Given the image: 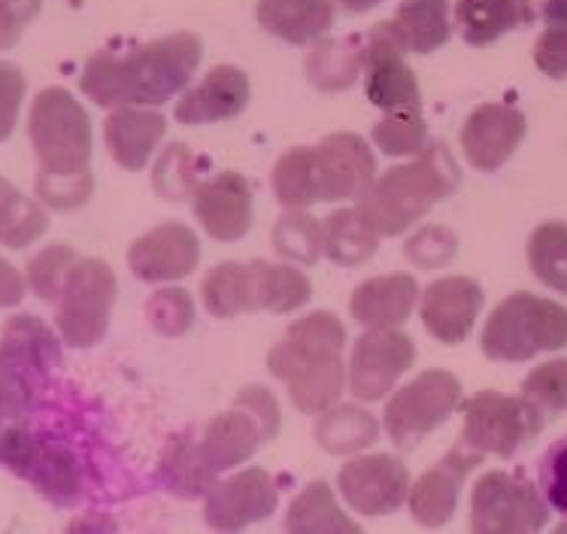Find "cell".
Here are the masks:
<instances>
[{"label": "cell", "mask_w": 567, "mask_h": 534, "mask_svg": "<svg viewBox=\"0 0 567 534\" xmlns=\"http://www.w3.org/2000/svg\"><path fill=\"white\" fill-rule=\"evenodd\" d=\"M544 429V410L528 398H509L501 392H480L464 404L462 443L480 455L509 459Z\"/></svg>", "instance_id": "cell-7"}, {"label": "cell", "mask_w": 567, "mask_h": 534, "mask_svg": "<svg viewBox=\"0 0 567 534\" xmlns=\"http://www.w3.org/2000/svg\"><path fill=\"white\" fill-rule=\"evenodd\" d=\"M270 438L274 434L267 431L252 407L237 401V410L221 413L204 429L200 441H197V453L204 459V465L219 476L221 471H231V468L244 465L246 459H252L255 450Z\"/></svg>", "instance_id": "cell-21"}, {"label": "cell", "mask_w": 567, "mask_h": 534, "mask_svg": "<svg viewBox=\"0 0 567 534\" xmlns=\"http://www.w3.org/2000/svg\"><path fill=\"white\" fill-rule=\"evenodd\" d=\"M416 361V343L398 328L361 335L349 361V389L359 401H382Z\"/></svg>", "instance_id": "cell-13"}, {"label": "cell", "mask_w": 567, "mask_h": 534, "mask_svg": "<svg viewBox=\"0 0 567 534\" xmlns=\"http://www.w3.org/2000/svg\"><path fill=\"white\" fill-rule=\"evenodd\" d=\"M380 438L377 419L361 407H328L316 422V441L334 455L359 453Z\"/></svg>", "instance_id": "cell-30"}, {"label": "cell", "mask_w": 567, "mask_h": 534, "mask_svg": "<svg viewBox=\"0 0 567 534\" xmlns=\"http://www.w3.org/2000/svg\"><path fill=\"white\" fill-rule=\"evenodd\" d=\"M540 16L546 24H565L567 28V0H544Z\"/></svg>", "instance_id": "cell-50"}, {"label": "cell", "mask_w": 567, "mask_h": 534, "mask_svg": "<svg viewBox=\"0 0 567 534\" xmlns=\"http://www.w3.org/2000/svg\"><path fill=\"white\" fill-rule=\"evenodd\" d=\"M343 343H347L343 322L334 314L319 310L298 319L277 347L270 349L267 368L277 380L289 386L291 404L301 413L319 417L328 407L337 404L347 383Z\"/></svg>", "instance_id": "cell-2"}, {"label": "cell", "mask_w": 567, "mask_h": 534, "mask_svg": "<svg viewBox=\"0 0 567 534\" xmlns=\"http://www.w3.org/2000/svg\"><path fill=\"white\" fill-rule=\"evenodd\" d=\"M373 143L392 158L419 155L429 146V125H425L419 110H413V113H389L382 122H377Z\"/></svg>", "instance_id": "cell-40"}, {"label": "cell", "mask_w": 567, "mask_h": 534, "mask_svg": "<svg viewBox=\"0 0 567 534\" xmlns=\"http://www.w3.org/2000/svg\"><path fill=\"white\" fill-rule=\"evenodd\" d=\"M162 483L179 499H197V495H207L209 486L216 483V474L204 465L192 438H174L164 450Z\"/></svg>", "instance_id": "cell-35"}, {"label": "cell", "mask_w": 567, "mask_h": 534, "mask_svg": "<svg viewBox=\"0 0 567 534\" xmlns=\"http://www.w3.org/2000/svg\"><path fill=\"white\" fill-rule=\"evenodd\" d=\"M534 64L553 80H567V28L549 24L537 47H534Z\"/></svg>", "instance_id": "cell-47"}, {"label": "cell", "mask_w": 567, "mask_h": 534, "mask_svg": "<svg viewBox=\"0 0 567 534\" xmlns=\"http://www.w3.org/2000/svg\"><path fill=\"white\" fill-rule=\"evenodd\" d=\"M40 10V0H0V49H10Z\"/></svg>", "instance_id": "cell-48"}, {"label": "cell", "mask_w": 567, "mask_h": 534, "mask_svg": "<svg viewBox=\"0 0 567 534\" xmlns=\"http://www.w3.org/2000/svg\"><path fill=\"white\" fill-rule=\"evenodd\" d=\"M406 47L394 22H380L364 43V73H368V101L385 113H413L419 110V80L404 61Z\"/></svg>", "instance_id": "cell-12"}, {"label": "cell", "mask_w": 567, "mask_h": 534, "mask_svg": "<svg viewBox=\"0 0 567 534\" xmlns=\"http://www.w3.org/2000/svg\"><path fill=\"white\" fill-rule=\"evenodd\" d=\"M471 525L483 534L537 532L546 525V501L522 476L488 471L474 486Z\"/></svg>", "instance_id": "cell-11"}, {"label": "cell", "mask_w": 567, "mask_h": 534, "mask_svg": "<svg viewBox=\"0 0 567 534\" xmlns=\"http://www.w3.org/2000/svg\"><path fill=\"white\" fill-rule=\"evenodd\" d=\"M525 137V116L507 104H483L462 129L464 158L476 171H498Z\"/></svg>", "instance_id": "cell-18"}, {"label": "cell", "mask_w": 567, "mask_h": 534, "mask_svg": "<svg viewBox=\"0 0 567 534\" xmlns=\"http://www.w3.org/2000/svg\"><path fill=\"white\" fill-rule=\"evenodd\" d=\"M146 316L162 335H186L195 322V304H192V295L186 289H162L155 291L146 304Z\"/></svg>", "instance_id": "cell-43"}, {"label": "cell", "mask_w": 567, "mask_h": 534, "mask_svg": "<svg viewBox=\"0 0 567 534\" xmlns=\"http://www.w3.org/2000/svg\"><path fill=\"white\" fill-rule=\"evenodd\" d=\"M274 246L279 256L313 265L324 253V225L303 209H289L274 228Z\"/></svg>", "instance_id": "cell-38"}, {"label": "cell", "mask_w": 567, "mask_h": 534, "mask_svg": "<svg viewBox=\"0 0 567 534\" xmlns=\"http://www.w3.org/2000/svg\"><path fill=\"white\" fill-rule=\"evenodd\" d=\"M340 492L352 511L364 516L394 513L410 499V471L392 455H361L340 468Z\"/></svg>", "instance_id": "cell-14"}, {"label": "cell", "mask_w": 567, "mask_h": 534, "mask_svg": "<svg viewBox=\"0 0 567 534\" xmlns=\"http://www.w3.org/2000/svg\"><path fill=\"white\" fill-rule=\"evenodd\" d=\"M200 64L195 34H171L127 52H94L82 68L80 89L97 106H162L183 92Z\"/></svg>", "instance_id": "cell-1"}, {"label": "cell", "mask_w": 567, "mask_h": 534, "mask_svg": "<svg viewBox=\"0 0 567 534\" xmlns=\"http://www.w3.org/2000/svg\"><path fill=\"white\" fill-rule=\"evenodd\" d=\"M324 225V256L334 265L359 267L368 258H373L380 234L373 232L368 222L361 219L359 209H337L331 213Z\"/></svg>", "instance_id": "cell-31"}, {"label": "cell", "mask_w": 567, "mask_h": 534, "mask_svg": "<svg viewBox=\"0 0 567 534\" xmlns=\"http://www.w3.org/2000/svg\"><path fill=\"white\" fill-rule=\"evenodd\" d=\"M24 298V279L22 274L0 258V307H16Z\"/></svg>", "instance_id": "cell-49"}, {"label": "cell", "mask_w": 567, "mask_h": 534, "mask_svg": "<svg viewBox=\"0 0 567 534\" xmlns=\"http://www.w3.org/2000/svg\"><path fill=\"white\" fill-rule=\"evenodd\" d=\"M480 347L492 361H528L567 347V307L516 291L492 310Z\"/></svg>", "instance_id": "cell-5"}, {"label": "cell", "mask_w": 567, "mask_h": 534, "mask_svg": "<svg viewBox=\"0 0 567 534\" xmlns=\"http://www.w3.org/2000/svg\"><path fill=\"white\" fill-rule=\"evenodd\" d=\"M116 301V274L101 258H76L59 298L55 326L70 347H94L106 335Z\"/></svg>", "instance_id": "cell-8"}, {"label": "cell", "mask_w": 567, "mask_h": 534, "mask_svg": "<svg viewBox=\"0 0 567 534\" xmlns=\"http://www.w3.org/2000/svg\"><path fill=\"white\" fill-rule=\"evenodd\" d=\"M195 213L204 232L216 240H240L252 228V186L237 171L195 186Z\"/></svg>", "instance_id": "cell-19"}, {"label": "cell", "mask_w": 567, "mask_h": 534, "mask_svg": "<svg viewBox=\"0 0 567 534\" xmlns=\"http://www.w3.org/2000/svg\"><path fill=\"white\" fill-rule=\"evenodd\" d=\"M455 256V237L446 228H425L406 244V258L419 267H441Z\"/></svg>", "instance_id": "cell-44"}, {"label": "cell", "mask_w": 567, "mask_h": 534, "mask_svg": "<svg viewBox=\"0 0 567 534\" xmlns=\"http://www.w3.org/2000/svg\"><path fill=\"white\" fill-rule=\"evenodd\" d=\"M76 265V253L68 244H52L28 267V283L43 301H59L68 270Z\"/></svg>", "instance_id": "cell-41"}, {"label": "cell", "mask_w": 567, "mask_h": 534, "mask_svg": "<svg viewBox=\"0 0 567 534\" xmlns=\"http://www.w3.org/2000/svg\"><path fill=\"white\" fill-rule=\"evenodd\" d=\"M249 76L240 68L219 64L204 76L200 85L183 94L176 104V122L179 125H209L221 119L240 116L249 104Z\"/></svg>", "instance_id": "cell-23"}, {"label": "cell", "mask_w": 567, "mask_h": 534, "mask_svg": "<svg viewBox=\"0 0 567 534\" xmlns=\"http://www.w3.org/2000/svg\"><path fill=\"white\" fill-rule=\"evenodd\" d=\"M316 150L319 171V201L361 198L377 179V162L359 134H331Z\"/></svg>", "instance_id": "cell-16"}, {"label": "cell", "mask_w": 567, "mask_h": 534, "mask_svg": "<svg viewBox=\"0 0 567 534\" xmlns=\"http://www.w3.org/2000/svg\"><path fill=\"white\" fill-rule=\"evenodd\" d=\"M200 261V244L192 228L179 222H164L134 240L127 265L143 283H174L188 277Z\"/></svg>", "instance_id": "cell-17"}, {"label": "cell", "mask_w": 567, "mask_h": 534, "mask_svg": "<svg viewBox=\"0 0 567 534\" xmlns=\"http://www.w3.org/2000/svg\"><path fill=\"white\" fill-rule=\"evenodd\" d=\"M334 3H340L347 12H368L373 7H380L382 0H334Z\"/></svg>", "instance_id": "cell-51"}, {"label": "cell", "mask_w": 567, "mask_h": 534, "mask_svg": "<svg viewBox=\"0 0 567 534\" xmlns=\"http://www.w3.org/2000/svg\"><path fill=\"white\" fill-rule=\"evenodd\" d=\"M274 195L286 209H303L319 201V171L313 146L289 150L274 167Z\"/></svg>", "instance_id": "cell-34"}, {"label": "cell", "mask_w": 567, "mask_h": 534, "mask_svg": "<svg viewBox=\"0 0 567 534\" xmlns=\"http://www.w3.org/2000/svg\"><path fill=\"white\" fill-rule=\"evenodd\" d=\"M522 396L534 401L544 413H565L567 410V359L540 364L525 377Z\"/></svg>", "instance_id": "cell-42"}, {"label": "cell", "mask_w": 567, "mask_h": 534, "mask_svg": "<svg viewBox=\"0 0 567 534\" xmlns=\"http://www.w3.org/2000/svg\"><path fill=\"white\" fill-rule=\"evenodd\" d=\"M534 0H458L455 28L471 47H488L507 31H519L534 22Z\"/></svg>", "instance_id": "cell-26"}, {"label": "cell", "mask_w": 567, "mask_h": 534, "mask_svg": "<svg viewBox=\"0 0 567 534\" xmlns=\"http://www.w3.org/2000/svg\"><path fill=\"white\" fill-rule=\"evenodd\" d=\"M7 192H10V183H7V179H0V198H3Z\"/></svg>", "instance_id": "cell-52"}, {"label": "cell", "mask_w": 567, "mask_h": 534, "mask_svg": "<svg viewBox=\"0 0 567 534\" xmlns=\"http://www.w3.org/2000/svg\"><path fill=\"white\" fill-rule=\"evenodd\" d=\"M0 462L12 474L28 480L43 499L55 504H76L82 495V471L76 455L59 443L40 438L22 425L0 431Z\"/></svg>", "instance_id": "cell-9"}, {"label": "cell", "mask_w": 567, "mask_h": 534, "mask_svg": "<svg viewBox=\"0 0 567 534\" xmlns=\"http://www.w3.org/2000/svg\"><path fill=\"white\" fill-rule=\"evenodd\" d=\"M204 295V307L219 319H231L240 314H255L258 301H255V277L252 265H240V261H225L216 265L204 277L200 286Z\"/></svg>", "instance_id": "cell-28"}, {"label": "cell", "mask_w": 567, "mask_h": 534, "mask_svg": "<svg viewBox=\"0 0 567 534\" xmlns=\"http://www.w3.org/2000/svg\"><path fill=\"white\" fill-rule=\"evenodd\" d=\"M286 528L289 532H359V525L337 511L334 495L322 480L310 483L298 495V501L291 504Z\"/></svg>", "instance_id": "cell-36"}, {"label": "cell", "mask_w": 567, "mask_h": 534, "mask_svg": "<svg viewBox=\"0 0 567 534\" xmlns=\"http://www.w3.org/2000/svg\"><path fill=\"white\" fill-rule=\"evenodd\" d=\"M528 265L544 286L567 295V222H546L532 234Z\"/></svg>", "instance_id": "cell-37"}, {"label": "cell", "mask_w": 567, "mask_h": 534, "mask_svg": "<svg viewBox=\"0 0 567 534\" xmlns=\"http://www.w3.org/2000/svg\"><path fill=\"white\" fill-rule=\"evenodd\" d=\"M61 361L59 343L37 316H16L0 337V425L22 417L40 380Z\"/></svg>", "instance_id": "cell-6"}, {"label": "cell", "mask_w": 567, "mask_h": 534, "mask_svg": "<svg viewBox=\"0 0 567 534\" xmlns=\"http://www.w3.org/2000/svg\"><path fill=\"white\" fill-rule=\"evenodd\" d=\"M458 401H462V386L452 373L425 371L394 392L392 401L385 404L382 422L394 446L413 450L431 431L441 429L455 413Z\"/></svg>", "instance_id": "cell-10"}, {"label": "cell", "mask_w": 567, "mask_h": 534, "mask_svg": "<svg viewBox=\"0 0 567 534\" xmlns=\"http://www.w3.org/2000/svg\"><path fill=\"white\" fill-rule=\"evenodd\" d=\"M277 480L261 468H246L244 474L225 483H213L204 501V516L219 532H237L277 511Z\"/></svg>", "instance_id": "cell-15"}, {"label": "cell", "mask_w": 567, "mask_h": 534, "mask_svg": "<svg viewBox=\"0 0 567 534\" xmlns=\"http://www.w3.org/2000/svg\"><path fill=\"white\" fill-rule=\"evenodd\" d=\"M480 465V453L467 450V446H455L446 453L443 462L425 471L416 483L410 486V513L413 520L429 528L446 525L452 513L458 507V492H462L464 476L471 474Z\"/></svg>", "instance_id": "cell-20"}, {"label": "cell", "mask_w": 567, "mask_h": 534, "mask_svg": "<svg viewBox=\"0 0 567 534\" xmlns=\"http://www.w3.org/2000/svg\"><path fill=\"white\" fill-rule=\"evenodd\" d=\"M540 489H544L546 501L556 511L567 513V438L558 441L549 453L544 455L540 465Z\"/></svg>", "instance_id": "cell-46"}, {"label": "cell", "mask_w": 567, "mask_h": 534, "mask_svg": "<svg viewBox=\"0 0 567 534\" xmlns=\"http://www.w3.org/2000/svg\"><path fill=\"white\" fill-rule=\"evenodd\" d=\"M419 286L410 274H389L361 283L352 295V319L364 328H398L416 307Z\"/></svg>", "instance_id": "cell-24"}, {"label": "cell", "mask_w": 567, "mask_h": 534, "mask_svg": "<svg viewBox=\"0 0 567 534\" xmlns=\"http://www.w3.org/2000/svg\"><path fill=\"white\" fill-rule=\"evenodd\" d=\"M258 22L267 34L303 47L316 43L334 24L331 0H258Z\"/></svg>", "instance_id": "cell-27"}, {"label": "cell", "mask_w": 567, "mask_h": 534, "mask_svg": "<svg viewBox=\"0 0 567 534\" xmlns=\"http://www.w3.org/2000/svg\"><path fill=\"white\" fill-rule=\"evenodd\" d=\"M483 307V289L471 277H443L422 295V322L441 343H462Z\"/></svg>", "instance_id": "cell-22"}, {"label": "cell", "mask_w": 567, "mask_h": 534, "mask_svg": "<svg viewBox=\"0 0 567 534\" xmlns=\"http://www.w3.org/2000/svg\"><path fill=\"white\" fill-rule=\"evenodd\" d=\"M394 28L406 52L429 55L450 40V0H404L394 16Z\"/></svg>", "instance_id": "cell-29"}, {"label": "cell", "mask_w": 567, "mask_h": 534, "mask_svg": "<svg viewBox=\"0 0 567 534\" xmlns=\"http://www.w3.org/2000/svg\"><path fill=\"white\" fill-rule=\"evenodd\" d=\"M359 40H324L310 52L307 73L316 89L322 92H340L349 89L355 76L364 70V49L355 47Z\"/></svg>", "instance_id": "cell-33"}, {"label": "cell", "mask_w": 567, "mask_h": 534, "mask_svg": "<svg viewBox=\"0 0 567 534\" xmlns=\"http://www.w3.org/2000/svg\"><path fill=\"white\" fill-rule=\"evenodd\" d=\"M167 122L158 113L143 106H118L104 122L106 146L125 171H143L150 164L152 152L164 140Z\"/></svg>", "instance_id": "cell-25"}, {"label": "cell", "mask_w": 567, "mask_h": 534, "mask_svg": "<svg viewBox=\"0 0 567 534\" xmlns=\"http://www.w3.org/2000/svg\"><path fill=\"white\" fill-rule=\"evenodd\" d=\"M47 213L34 201L24 198L22 192H10L0 198V244L10 249H24L47 232Z\"/></svg>", "instance_id": "cell-39"}, {"label": "cell", "mask_w": 567, "mask_h": 534, "mask_svg": "<svg viewBox=\"0 0 567 534\" xmlns=\"http://www.w3.org/2000/svg\"><path fill=\"white\" fill-rule=\"evenodd\" d=\"M255 277V301L258 310L270 314H291L310 301L313 286L301 270L289 265H270V261H252Z\"/></svg>", "instance_id": "cell-32"}, {"label": "cell", "mask_w": 567, "mask_h": 534, "mask_svg": "<svg viewBox=\"0 0 567 534\" xmlns=\"http://www.w3.org/2000/svg\"><path fill=\"white\" fill-rule=\"evenodd\" d=\"M458 186V164L443 143H431L419 158L392 167L361 192L359 216L380 237H394L413 228L434 204L450 198Z\"/></svg>", "instance_id": "cell-3"}, {"label": "cell", "mask_w": 567, "mask_h": 534, "mask_svg": "<svg viewBox=\"0 0 567 534\" xmlns=\"http://www.w3.org/2000/svg\"><path fill=\"white\" fill-rule=\"evenodd\" d=\"M24 101V76L22 70L0 61V143L10 137L16 122H19V110Z\"/></svg>", "instance_id": "cell-45"}, {"label": "cell", "mask_w": 567, "mask_h": 534, "mask_svg": "<svg viewBox=\"0 0 567 534\" xmlns=\"http://www.w3.org/2000/svg\"><path fill=\"white\" fill-rule=\"evenodd\" d=\"M28 137L40 162L37 179H76L92 162V122L68 89H43L31 104Z\"/></svg>", "instance_id": "cell-4"}]
</instances>
